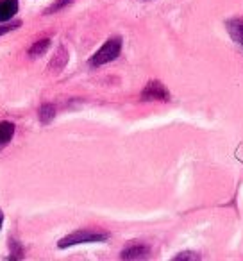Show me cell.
I'll use <instances>...</instances> for the list:
<instances>
[{
  "instance_id": "1",
  "label": "cell",
  "mask_w": 243,
  "mask_h": 261,
  "mask_svg": "<svg viewBox=\"0 0 243 261\" xmlns=\"http://www.w3.org/2000/svg\"><path fill=\"white\" fill-rule=\"evenodd\" d=\"M109 238L107 232H97V231H75L66 234L65 238H61L58 242L59 249H68L73 245H80V243H97V242H105Z\"/></svg>"
},
{
  "instance_id": "2",
  "label": "cell",
  "mask_w": 243,
  "mask_h": 261,
  "mask_svg": "<svg viewBox=\"0 0 243 261\" xmlns=\"http://www.w3.org/2000/svg\"><path fill=\"white\" fill-rule=\"evenodd\" d=\"M120 50H122V40L120 38H111L107 40L93 56L90 58V65L91 66H102L105 63L115 61L120 56Z\"/></svg>"
},
{
  "instance_id": "3",
  "label": "cell",
  "mask_w": 243,
  "mask_h": 261,
  "mask_svg": "<svg viewBox=\"0 0 243 261\" xmlns=\"http://www.w3.org/2000/svg\"><path fill=\"white\" fill-rule=\"evenodd\" d=\"M170 93H168L167 86H163L157 81H150L145 88H143L142 100H168Z\"/></svg>"
},
{
  "instance_id": "4",
  "label": "cell",
  "mask_w": 243,
  "mask_h": 261,
  "mask_svg": "<svg viewBox=\"0 0 243 261\" xmlns=\"http://www.w3.org/2000/svg\"><path fill=\"white\" fill-rule=\"evenodd\" d=\"M149 256H150L149 245H143V243H131V245H127L120 252L122 259H145Z\"/></svg>"
},
{
  "instance_id": "5",
  "label": "cell",
  "mask_w": 243,
  "mask_h": 261,
  "mask_svg": "<svg viewBox=\"0 0 243 261\" xmlns=\"http://www.w3.org/2000/svg\"><path fill=\"white\" fill-rule=\"evenodd\" d=\"M225 29H227L229 36L234 43H238L243 48V18H231L225 22Z\"/></svg>"
},
{
  "instance_id": "6",
  "label": "cell",
  "mask_w": 243,
  "mask_h": 261,
  "mask_svg": "<svg viewBox=\"0 0 243 261\" xmlns=\"http://www.w3.org/2000/svg\"><path fill=\"white\" fill-rule=\"evenodd\" d=\"M18 13V0H0V23L11 22Z\"/></svg>"
},
{
  "instance_id": "7",
  "label": "cell",
  "mask_w": 243,
  "mask_h": 261,
  "mask_svg": "<svg viewBox=\"0 0 243 261\" xmlns=\"http://www.w3.org/2000/svg\"><path fill=\"white\" fill-rule=\"evenodd\" d=\"M15 136V123L0 122V147L8 145Z\"/></svg>"
},
{
  "instance_id": "8",
  "label": "cell",
  "mask_w": 243,
  "mask_h": 261,
  "mask_svg": "<svg viewBox=\"0 0 243 261\" xmlns=\"http://www.w3.org/2000/svg\"><path fill=\"white\" fill-rule=\"evenodd\" d=\"M50 48V40H41V41H36V43L31 47L29 50V56L31 58H40V56H43L45 52Z\"/></svg>"
},
{
  "instance_id": "9",
  "label": "cell",
  "mask_w": 243,
  "mask_h": 261,
  "mask_svg": "<svg viewBox=\"0 0 243 261\" xmlns=\"http://www.w3.org/2000/svg\"><path fill=\"white\" fill-rule=\"evenodd\" d=\"M56 116V108L52 104H43L40 108V122L41 123H48L52 122Z\"/></svg>"
},
{
  "instance_id": "10",
  "label": "cell",
  "mask_w": 243,
  "mask_h": 261,
  "mask_svg": "<svg viewBox=\"0 0 243 261\" xmlns=\"http://www.w3.org/2000/svg\"><path fill=\"white\" fill-rule=\"evenodd\" d=\"M72 2H73V0H56V4L52 6V8H48L47 13H56V11H59V9L66 8L68 4H72Z\"/></svg>"
},
{
  "instance_id": "11",
  "label": "cell",
  "mask_w": 243,
  "mask_h": 261,
  "mask_svg": "<svg viewBox=\"0 0 243 261\" xmlns=\"http://www.w3.org/2000/svg\"><path fill=\"white\" fill-rule=\"evenodd\" d=\"M18 27H20V22H15V23H9V22H6L4 25H0V36H4V34L11 33V31L18 29Z\"/></svg>"
},
{
  "instance_id": "12",
  "label": "cell",
  "mask_w": 243,
  "mask_h": 261,
  "mask_svg": "<svg viewBox=\"0 0 243 261\" xmlns=\"http://www.w3.org/2000/svg\"><path fill=\"white\" fill-rule=\"evenodd\" d=\"M174 259H200V254L197 252H179L174 256Z\"/></svg>"
},
{
  "instance_id": "13",
  "label": "cell",
  "mask_w": 243,
  "mask_h": 261,
  "mask_svg": "<svg viewBox=\"0 0 243 261\" xmlns=\"http://www.w3.org/2000/svg\"><path fill=\"white\" fill-rule=\"evenodd\" d=\"M2 225H4V213L0 210V231H2Z\"/></svg>"
}]
</instances>
